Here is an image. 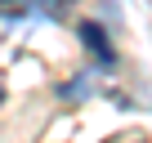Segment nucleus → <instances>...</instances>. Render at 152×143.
<instances>
[{
	"mask_svg": "<svg viewBox=\"0 0 152 143\" xmlns=\"http://www.w3.org/2000/svg\"><path fill=\"white\" fill-rule=\"evenodd\" d=\"M72 0H0V14L9 18H63Z\"/></svg>",
	"mask_w": 152,
	"mask_h": 143,
	"instance_id": "f257e3e1",
	"label": "nucleus"
},
{
	"mask_svg": "<svg viewBox=\"0 0 152 143\" xmlns=\"http://www.w3.org/2000/svg\"><path fill=\"white\" fill-rule=\"evenodd\" d=\"M76 36H81V45L90 49L94 67H112V63H116V49H112V40H107V27H103V23H81V27H76Z\"/></svg>",
	"mask_w": 152,
	"mask_h": 143,
	"instance_id": "f03ea898",
	"label": "nucleus"
},
{
	"mask_svg": "<svg viewBox=\"0 0 152 143\" xmlns=\"http://www.w3.org/2000/svg\"><path fill=\"white\" fill-rule=\"evenodd\" d=\"M0 103H5V90H0Z\"/></svg>",
	"mask_w": 152,
	"mask_h": 143,
	"instance_id": "7ed1b4c3",
	"label": "nucleus"
}]
</instances>
